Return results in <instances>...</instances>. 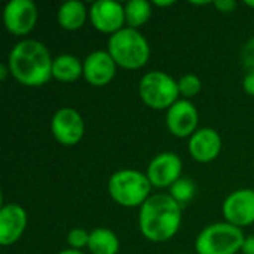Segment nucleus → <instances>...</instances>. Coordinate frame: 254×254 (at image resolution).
I'll return each instance as SVG.
<instances>
[{
	"mask_svg": "<svg viewBox=\"0 0 254 254\" xmlns=\"http://www.w3.org/2000/svg\"><path fill=\"white\" fill-rule=\"evenodd\" d=\"M37 6L31 0H10L3 9V24L13 36H27L37 24Z\"/></svg>",
	"mask_w": 254,
	"mask_h": 254,
	"instance_id": "nucleus-8",
	"label": "nucleus"
},
{
	"mask_svg": "<svg viewBox=\"0 0 254 254\" xmlns=\"http://www.w3.org/2000/svg\"><path fill=\"white\" fill-rule=\"evenodd\" d=\"M58 254H83V252H80V250H73V249H67V250L60 252Z\"/></svg>",
	"mask_w": 254,
	"mask_h": 254,
	"instance_id": "nucleus-29",
	"label": "nucleus"
},
{
	"mask_svg": "<svg viewBox=\"0 0 254 254\" xmlns=\"http://www.w3.org/2000/svg\"><path fill=\"white\" fill-rule=\"evenodd\" d=\"M54 138L63 146H76L85 135V122L80 113L71 107L57 110L51 119Z\"/></svg>",
	"mask_w": 254,
	"mask_h": 254,
	"instance_id": "nucleus-7",
	"label": "nucleus"
},
{
	"mask_svg": "<svg viewBox=\"0 0 254 254\" xmlns=\"http://www.w3.org/2000/svg\"><path fill=\"white\" fill-rule=\"evenodd\" d=\"M107 52L116 65L125 70H138L144 67L150 58L147 39L138 30L129 27H125L109 37Z\"/></svg>",
	"mask_w": 254,
	"mask_h": 254,
	"instance_id": "nucleus-3",
	"label": "nucleus"
},
{
	"mask_svg": "<svg viewBox=\"0 0 254 254\" xmlns=\"http://www.w3.org/2000/svg\"><path fill=\"white\" fill-rule=\"evenodd\" d=\"M89 21L97 31L113 36L125 28V7L113 0L94 1L89 6Z\"/></svg>",
	"mask_w": 254,
	"mask_h": 254,
	"instance_id": "nucleus-9",
	"label": "nucleus"
},
{
	"mask_svg": "<svg viewBox=\"0 0 254 254\" xmlns=\"http://www.w3.org/2000/svg\"><path fill=\"white\" fill-rule=\"evenodd\" d=\"M198 110L189 100H179L167 110V128L179 138L192 137L198 131Z\"/></svg>",
	"mask_w": 254,
	"mask_h": 254,
	"instance_id": "nucleus-12",
	"label": "nucleus"
},
{
	"mask_svg": "<svg viewBox=\"0 0 254 254\" xmlns=\"http://www.w3.org/2000/svg\"><path fill=\"white\" fill-rule=\"evenodd\" d=\"M182 205L170 195L156 193L140 207L138 228L143 237L152 243H167L180 229Z\"/></svg>",
	"mask_w": 254,
	"mask_h": 254,
	"instance_id": "nucleus-2",
	"label": "nucleus"
},
{
	"mask_svg": "<svg viewBox=\"0 0 254 254\" xmlns=\"http://www.w3.org/2000/svg\"><path fill=\"white\" fill-rule=\"evenodd\" d=\"M83 76V63L70 54H63L54 58L52 61V77L63 83L76 82Z\"/></svg>",
	"mask_w": 254,
	"mask_h": 254,
	"instance_id": "nucleus-17",
	"label": "nucleus"
},
{
	"mask_svg": "<svg viewBox=\"0 0 254 254\" xmlns=\"http://www.w3.org/2000/svg\"><path fill=\"white\" fill-rule=\"evenodd\" d=\"M177 83H179V92L185 100L196 97L202 89L201 79L196 74H192V73H188V74L182 76L177 80Z\"/></svg>",
	"mask_w": 254,
	"mask_h": 254,
	"instance_id": "nucleus-21",
	"label": "nucleus"
},
{
	"mask_svg": "<svg viewBox=\"0 0 254 254\" xmlns=\"http://www.w3.org/2000/svg\"><path fill=\"white\" fill-rule=\"evenodd\" d=\"M195 185L190 179H179L171 188H170V196L180 205L188 204L195 196Z\"/></svg>",
	"mask_w": 254,
	"mask_h": 254,
	"instance_id": "nucleus-20",
	"label": "nucleus"
},
{
	"mask_svg": "<svg viewBox=\"0 0 254 254\" xmlns=\"http://www.w3.org/2000/svg\"><path fill=\"white\" fill-rule=\"evenodd\" d=\"M138 95L147 107L153 110H168L179 101V83L164 71H149L140 79Z\"/></svg>",
	"mask_w": 254,
	"mask_h": 254,
	"instance_id": "nucleus-6",
	"label": "nucleus"
},
{
	"mask_svg": "<svg viewBox=\"0 0 254 254\" xmlns=\"http://www.w3.org/2000/svg\"><path fill=\"white\" fill-rule=\"evenodd\" d=\"M241 60L247 73H254V37H252L244 45L243 52H241Z\"/></svg>",
	"mask_w": 254,
	"mask_h": 254,
	"instance_id": "nucleus-23",
	"label": "nucleus"
},
{
	"mask_svg": "<svg viewBox=\"0 0 254 254\" xmlns=\"http://www.w3.org/2000/svg\"><path fill=\"white\" fill-rule=\"evenodd\" d=\"M152 188L147 176L137 170H119L107 183L110 198L125 208L141 207L150 198Z\"/></svg>",
	"mask_w": 254,
	"mask_h": 254,
	"instance_id": "nucleus-4",
	"label": "nucleus"
},
{
	"mask_svg": "<svg viewBox=\"0 0 254 254\" xmlns=\"http://www.w3.org/2000/svg\"><path fill=\"white\" fill-rule=\"evenodd\" d=\"M116 63L107 51H94L83 60V77L95 88L109 85L116 74Z\"/></svg>",
	"mask_w": 254,
	"mask_h": 254,
	"instance_id": "nucleus-13",
	"label": "nucleus"
},
{
	"mask_svg": "<svg viewBox=\"0 0 254 254\" xmlns=\"http://www.w3.org/2000/svg\"><path fill=\"white\" fill-rule=\"evenodd\" d=\"M183 164L179 155L174 152H162L156 155L146 171V176L153 188H171L179 179H182Z\"/></svg>",
	"mask_w": 254,
	"mask_h": 254,
	"instance_id": "nucleus-11",
	"label": "nucleus"
},
{
	"mask_svg": "<svg viewBox=\"0 0 254 254\" xmlns=\"http://www.w3.org/2000/svg\"><path fill=\"white\" fill-rule=\"evenodd\" d=\"M89 243V232H86L82 228H74L67 235V244L73 250H82L83 247H88Z\"/></svg>",
	"mask_w": 254,
	"mask_h": 254,
	"instance_id": "nucleus-22",
	"label": "nucleus"
},
{
	"mask_svg": "<svg viewBox=\"0 0 254 254\" xmlns=\"http://www.w3.org/2000/svg\"><path fill=\"white\" fill-rule=\"evenodd\" d=\"M243 254H254V235H249L244 238L243 247H241Z\"/></svg>",
	"mask_w": 254,
	"mask_h": 254,
	"instance_id": "nucleus-26",
	"label": "nucleus"
},
{
	"mask_svg": "<svg viewBox=\"0 0 254 254\" xmlns=\"http://www.w3.org/2000/svg\"><path fill=\"white\" fill-rule=\"evenodd\" d=\"M244 4H246V6H249V7H253L254 9V0H246V1H244Z\"/></svg>",
	"mask_w": 254,
	"mask_h": 254,
	"instance_id": "nucleus-31",
	"label": "nucleus"
},
{
	"mask_svg": "<svg viewBox=\"0 0 254 254\" xmlns=\"http://www.w3.org/2000/svg\"><path fill=\"white\" fill-rule=\"evenodd\" d=\"M127 27L138 30L152 16V4L146 0H131L124 4Z\"/></svg>",
	"mask_w": 254,
	"mask_h": 254,
	"instance_id": "nucleus-19",
	"label": "nucleus"
},
{
	"mask_svg": "<svg viewBox=\"0 0 254 254\" xmlns=\"http://www.w3.org/2000/svg\"><path fill=\"white\" fill-rule=\"evenodd\" d=\"M243 88L244 92L250 97H254V73H247L244 80H243Z\"/></svg>",
	"mask_w": 254,
	"mask_h": 254,
	"instance_id": "nucleus-25",
	"label": "nucleus"
},
{
	"mask_svg": "<svg viewBox=\"0 0 254 254\" xmlns=\"http://www.w3.org/2000/svg\"><path fill=\"white\" fill-rule=\"evenodd\" d=\"M88 18H89V10L79 0H70L63 3L57 12V21L60 27L67 31H74L82 28Z\"/></svg>",
	"mask_w": 254,
	"mask_h": 254,
	"instance_id": "nucleus-16",
	"label": "nucleus"
},
{
	"mask_svg": "<svg viewBox=\"0 0 254 254\" xmlns=\"http://www.w3.org/2000/svg\"><path fill=\"white\" fill-rule=\"evenodd\" d=\"M244 238L243 231L228 222L213 223L198 234L195 250L198 254H237Z\"/></svg>",
	"mask_w": 254,
	"mask_h": 254,
	"instance_id": "nucleus-5",
	"label": "nucleus"
},
{
	"mask_svg": "<svg viewBox=\"0 0 254 254\" xmlns=\"http://www.w3.org/2000/svg\"><path fill=\"white\" fill-rule=\"evenodd\" d=\"M213 4L222 13H231L237 7V1L235 0H217V1H213Z\"/></svg>",
	"mask_w": 254,
	"mask_h": 254,
	"instance_id": "nucleus-24",
	"label": "nucleus"
},
{
	"mask_svg": "<svg viewBox=\"0 0 254 254\" xmlns=\"http://www.w3.org/2000/svg\"><path fill=\"white\" fill-rule=\"evenodd\" d=\"M211 1H190V4H196V6H205V4H210Z\"/></svg>",
	"mask_w": 254,
	"mask_h": 254,
	"instance_id": "nucleus-30",
	"label": "nucleus"
},
{
	"mask_svg": "<svg viewBox=\"0 0 254 254\" xmlns=\"http://www.w3.org/2000/svg\"><path fill=\"white\" fill-rule=\"evenodd\" d=\"M179 254H188V253H179Z\"/></svg>",
	"mask_w": 254,
	"mask_h": 254,
	"instance_id": "nucleus-32",
	"label": "nucleus"
},
{
	"mask_svg": "<svg viewBox=\"0 0 254 254\" xmlns=\"http://www.w3.org/2000/svg\"><path fill=\"white\" fill-rule=\"evenodd\" d=\"M7 71H9L7 65H0V79H1V80H6V74H7Z\"/></svg>",
	"mask_w": 254,
	"mask_h": 254,
	"instance_id": "nucleus-28",
	"label": "nucleus"
},
{
	"mask_svg": "<svg viewBox=\"0 0 254 254\" xmlns=\"http://www.w3.org/2000/svg\"><path fill=\"white\" fill-rule=\"evenodd\" d=\"M174 3H176L174 0H164V1L162 0H155L153 1V4L158 6V7H168V6H173Z\"/></svg>",
	"mask_w": 254,
	"mask_h": 254,
	"instance_id": "nucleus-27",
	"label": "nucleus"
},
{
	"mask_svg": "<svg viewBox=\"0 0 254 254\" xmlns=\"http://www.w3.org/2000/svg\"><path fill=\"white\" fill-rule=\"evenodd\" d=\"M121 243L118 235L106 228H97L89 232L88 250L91 254H118Z\"/></svg>",
	"mask_w": 254,
	"mask_h": 254,
	"instance_id": "nucleus-18",
	"label": "nucleus"
},
{
	"mask_svg": "<svg viewBox=\"0 0 254 254\" xmlns=\"http://www.w3.org/2000/svg\"><path fill=\"white\" fill-rule=\"evenodd\" d=\"M27 228V211L19 204H6L0 208V244H15Z\"/></svg>",
	"mask_w": 254,
	"mask_h": 254,
	"instance_id": "nucleus-14",
	"label": "nucleus"
},
{
	"mask_svg": "<svg viewBox=\"0 0 254 254\" xmlns=\"http://www.w3.org/2000/svg\"><path fill=\"white\" fill-rule=\"evenodd\" d=\"M52 61L54 58L42 42L24 39L10 49L7 68L18 83L36 88L52 79Z\"/></svg>",
	"mask_w": 254,
	"mask_h": 254,
	"instance_id": "nucleus-1",
	"label": "nucleus"
},
{
	"mask_svg": "<svg viewBox=\"0 0 254 254\" xmlns=\"http://www.w3.org/2000/svg\"><path fill=\"white\" fill-rule=\"evenodd\" d=\"M190 156L199 162L207 164L214 161L222 150V137L213 128H199L190 138L188 144Z\"/></svg>",
	"mask_w": 254,
	"mask_h": 254,
	"instance_id": "nucleus-15",
	"label": "nucleus"
},
{
	"mask_svg": "<svg viewBox=\"0 0 254 254\" xmlns=\"http://www.w3.org/2000/svg\"><path fill=\"white\" fill-rule=\"evenodd\" d=\"M222 213L225 222L237 226L246 228L254 223V190L253 189H238L226 196L222 205Z\"/></svg>",
	"mask_w": 254,
	"mask_h": 254,
	"instance_id": "nucleus-10",
	"label": "nucleus"
}]
</instances>
